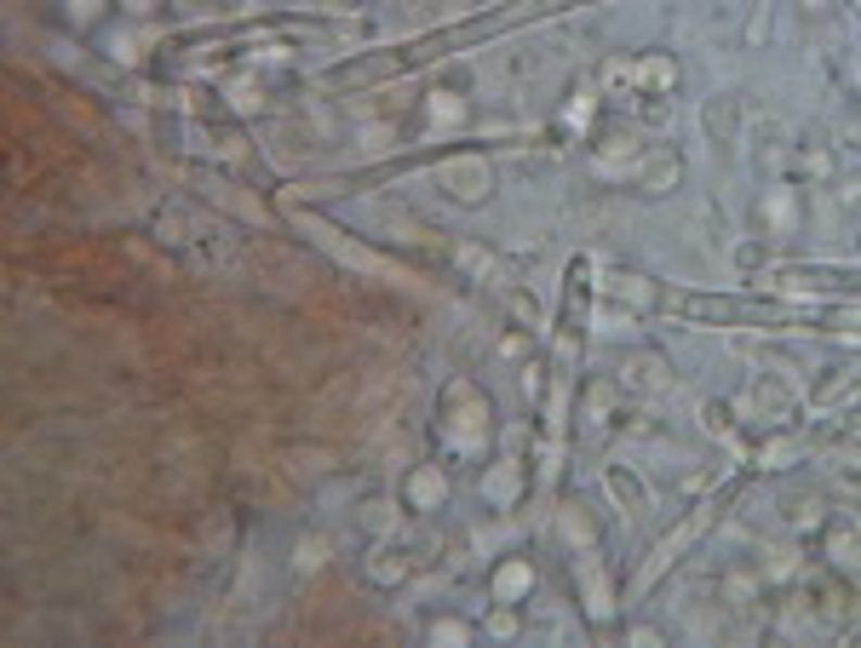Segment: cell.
Wrapping results in <instances>:
<instances>
[{
  "label": "cell",
  "instance_id": "6da1fadb",
  "mask_svg": "<svg viewBox=\"0 0 861 648\" xmlns=\"http://www.w3.org/2000/svg\"><path fill=\"white\" fill-rule=\"evenodd\" d=\"M443 436H448V448H459V454L483 448V436H489V402L477 396L471 384H448V396H443Z\"/></svg>",
  "mask_w": 861,
  "mask_h": 648
},
{
  "label": "cell",
  "instance_id": "7a4b0ae2",
  "mask_svg": "<svg viewBox=\"0 0 861 648\" xmlns=\"http://www.w3.org/2000/svg\"><path fill=\"white\" fill-rule=\"evenodd\" d=\"M443 185H448V195L454 201H466V207H477L489 190H494V173H489V161L483 155H454L448 167H443Z\"/></svg>",
  "mask_w": 861,
  "mask_h": 648
},
{
  "label": "cell",
  "instance_id": "3957f363",
  "mask_svg": "<svg viewBox=\"0 0 861 648\" xmlns=\"http://www.w3.org/2000/svg\"><path fill=\"white\" fill-rule=\"evenodd\" d=\"M678 178H684L678 150H667V144L644 150V161H637V190H644V195H667V190H678Z\"/></svg>",
  "mask_w": 861,
  "mask_h": 648
},
{
  "label": "cell",
  "instance_id": "277c9868",
  "mask_svg": "<svg viewBox=\"0 0 861 648\" xmlns=\"http://www.w3.org/2000/svg\"><path fill=\"white\" fill-rule=\"evenodd\" d=\"M747 408H752V419L758 424H781L793 414V391L781 379H770V373H758L752 379V391H747Z\"/></svg>",
  "mask_w": 861,
  "mask_h": 648
},
{
  "label": "cell",
  "instance_id": "5b68a950",
  "mask_svg": "<svg viewBox=\"0 0 861 648\" xmlns=\"http://www.w3.org/2000/svg\"><path fill=\"white\" fill-rule=\"evenodd\" d=\"M403 499H408V511H436V505L448 499V477L436 471V465H414L403 477Z\"/></svg>",
  "mask_w": 861,
  "mask_h": 648
},
{
  "label": "cell",
  "instance_id": "8992f818",
  "mask_svg": "<svg viewBox=\"0 0 861 648\" xmlns=\"http://www.w3.org/2000/svg\"><path fill=\"white\" fill-rule=\"evenodd\" d=\"M700 127H707V138H712V144H735V127H740V104H735L730 92L707 98V110H700Z\"/></svg>",
  "mask_w": 861,
  "mask_h": 648
},
{
  "label": "cell",
  "instance_id": "52a82bcc",
  "mask_svg": "<svg viewBox=\"0 0 861 648\" xmlns=\"http://www.w3.org/2000/svg\"><path fill=\"white\" fill-rule=\"evenodd\" d=\"M609 494L620 499V511H626V517H644V511H649V488H644V477L626 471V465H609Z\"/></svg>",
  "mask_w": 861,
  "mask_h": 648
},
{
  "label": "cell",
  "instance_id": "ba28073f",
  "mask_svg": "<svg viewBox=\"0 0 861 648\" xmlns=\"http://www.w3.org/2000/svg\"><path fill=\"white\" fill-rule=\"evenodd\" d=\"M758 218H764V225H770L775 236H787V230L798 225V195H793L787 185H775L764 201H758Z\"/></svg>",
  "mask_w": 861,
  "mask_h": 648
},
{
  "label": "cell",
  "instance_id": "9c48e42d",
  "mask_svg": "<svg viewBox=\"0 0 861 648\" xmlns=\"http://www.w3.org/2000/svg\"><path fill=\"white\" fill-rule=\"evenodd\" d=\"M534 592V569L529 562H506V569H494V602H523Z\"/></svg>",
  "mask_w": 861,
  "mask_h": 648
},
{
  "label": "cell",
  "instance_id": "30bf717a",
  "mask_svg": "<svg viewBox=\"0 0 861 648\" xmlns=\"http://www.w3.org/2000/svg\"><path fill=\"white\" fill-rule=\"evenodd\" d=\"M632 87L667 92V87H678V64H672V58H637V64H632Z\"/></svg>",
  "mask_w": 861,
  "mask_h": 648
},
{
  "label": "cell",
  "instance_id": "8fae6325",
  "mask_svg": "<svg viewBox=\"0 0 861 648\" xmlns=\"http://www.w3.org/2000/svg\"><path fill=\"white\" fill-rule=\"evenodd\" d=\"M517 488H523V471H517V459H499L494 471L483 477V494H489L494 505H511V499H517Z\"/></svg>",
  "mask_w": 861,
  "mask_h": 648
},
{
  "label": "cell",
  "instance_id": "7c38bea8",
  "mask_svg": "<svg viewBox=\"0 0 861 648\" xmlns=\"http://www.w3.org/2000/svg\"><path fill=\"white\" fill-rule=\"evenodd\" d=\"M368 574H373L379 585L403 580V574H408V551H396L391 539H379V551H373V562H368Z\"/></svg>",
  "mask_w": 861,
  "mask_h": 648
},
{
  "label": "cell",
  "instance_id": "4fadbf2b",
  "mask_svg": "<svg viewBox=\"0 0 861 648\" xmlns=\"http://www.w3.org/2000/svg\"><path fill=\"white\" fill-rule=\"evenodd\" d=\"M230 110L236 115H258V110H265V87H258V80H236V87H230Z\"/></svg>",
  "mask_w": 861,
  "mask_h": 648
},
{
  "label": "cell",
  "instance_id": "5bb4252c",
  "mask_svg": "<svg viewBox=\"0 0 861 648\" xmlns=\"http://www.w3.org/2000/svg\"><path fill=\"white\" fill-rule=\"evenodd\" d=\"M609 293H620V298H637V305H649L655 298V288L644 276H609Z\"/></svg>",
  "mask_w": 861,
  "mask_h": 648
},
{
  "label": "cell",
  "instance_id": "9a60e30c",
  "mask_svg": "<svg viewBox=\"0 0 861 648\" xmlns=\"http://www.w3.org/2000/svg\"><path fill=\"white\" fill-rule=\"evenodd\" d=\"M845 391H856V368H838V379L821 384V391H815V408H827V402H838Z\"/></svg>",
  "mask_w": 861,
  "mask_h": 648
},
{
  "label": "cell",
  "instance_id": "2e32d148",
  "mask_svg": "<svg viewBox=\"0 0 861 648\" xmlns=\"http://www.w3.org/2000/svg\"><path fill=\"white\" fill-rule=\"evenodd\" d=\"M592 115H597V87H580L574 104H569V120L574 127H592Z\"/></svg>",
  "mask_w": 861,
  "mask_h": 648
},
{
  "label": "cell",
  "instance_id": "e0dca14e",
  "mask_svg": "<svg viewBox=\"0 0 861 648\" xmlns=\"http://www.w3.org/2000/svg\"><path fill=\"white\" fill-rule=\"evenodd\" d=\"M431 643H471V625L466 620H436L431 625Z\"/></svg>",
  "mask_w": 861,
  "mask_h": 648
},
{
  "label": "cell",
  "instance_id": "ac0fdd59",
  "mask_svg": "<svg viewBox=\"0 0 861 648\" xmlns=\"http://www.w3.org/2000/svg\"><path fill=\"white\" fill-rule=\"evenodd\" d=\"M810 522H821V499H793V529H810Z\"/></svg>",
  "mask_w": 861,
  "mask_h": 648
},
{
  "label": "cell",
  "instance_id": "d6986e66",
  "mask_svg": "<svg viewBox=\"0 0 861 648\" xmlns=\"http://www.w3.org/2000/svg\"><path fill=\"white\" fill-rule=\"evenodd\" d=\"M322 557H328V545H322V539H305V545H299V574H305V569H322Z\"/></svg>",
  "mask_w": 861,
  "mask_h": 648
},
{
  "label": "cell",
  "instance_id": "ffe728a7",
  "mask_svg": "<svg viewBox=\"0 0 861 648\" xmlns=\"http://www.w3.org/2000/svg\"><path fill=\"white\" fill-rule=\"evenodd\" d=\"M110 58L115 64H138V40L132 35H110Z\"/></svg>",
  "mask_w": 861,
  "mask_h": 648
},
{
  "label": "cell",
  "instance_id": "44dd1931",
  "mask_svg": "<svg viewBox=\"0 0 861 648\" xmlns=\"http://www.w3.org/2000/svg\"><path fill=\"white\" fill-rule=\"evenodd\" d=\"M489 632H499V637H517V614H511V602H499V609L489 614Z\"/></svg>",
  "mask_w": 861,
  "mask_h": 648
},
{
  "label": "cell",
  "instance_id": "7402d4cb",
  "mask_svg": "<svg viewBox=\"0 0 861 648\" xmlns=\"http://www.w3.org/2000/svg\"><path fill=\"white\" fill-rule=\"evenodd\" d=\"M700 414H707V431H730V408H724V402H707Z\"/></svg>",
  "mask_w": 861,
  "mask_h": 648
},
{
  "label": "cell",
  "instance_id": "603a6c76",
  "mask_svg": "<svg viewBox=\"0 0 861 648\" xmlns=\"http://www.w3.org/2000/svg\"><path fill=\"white\" fill-rule=\"evenodd\" d=\"M98 12H104V0H69V17H81V24H92Z\"/></svg>",
  "mask_w": 861,
  "mask_h": 648
},
{
  "label": "cell",
  "instance_id": "cb8c5ba5",
  "mask_svg": "<svg viewBox=\"0 0 861 648\" xmlns=\"http://www.w3.org/2000/svg\"><path fill=\"white\" fill-rule=\"evenodd\" d=\"M122 12H132V17H155V12H162V0H122Z\"/></svg>",
  "mask_w": 861,
  "mask_h": 648
},
{
  "label": "cell",
  "instance_id": "d4e9b609",
  "mask_svg": "<svg viewBox=\"0 0 861 648\" xmlns=\"http://www.w3.org/2000/svg\"><path fill=\"white\" fill-rule=\"evenodd\" d=\"M856 87H861V64H856Z\"/></svg>",
  "mask_w": 861,
  "mask_h": 648
},
{
  "label": "cell",
  "instance_id": "484cf974",
  "mask_svg": "<svg viewBox=\"0 0 861 648\" xmlns=\"http://www.w3.org/2000/svg\"><path fill=\"white\" fill-rule=\"evenodd\" d=\"M856 253H861V236H856Z\"/></svg>",
  "mask_w": 861,
  "mask_h": 648
},
{
  "label": "cell",
  "instance_id": "4316f807",
  "mask_svg": "<svg viewBox=\"0 0 861 648\" xmlns=\"http://www.w3.org/2000/svg\"><path fill=\"white\" fill-rule=\"evenodd\" d=\"M815 7H821V0H815Z\"/></svg>",
  "mask_w": 861,
  "mask_h": 648
}]
</instances>
